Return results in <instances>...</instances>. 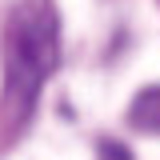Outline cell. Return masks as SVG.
<instances>
[{
  "label": "cell",
  "instance_id": "obj_1",
  "mask_svg": "<svg viewBox=\"0 0 160 160\" xmlns=\"http://www.w3.org/2000/svg\"><path fill=\"white\" fill-rule=\"evenodd\" d=\"M60 64V20L52 0H20L4 28V104L28 116Z\"/></svg>",
  "mask_w": 160,
  "mask_h": 160
},
{
  "label": "cell",
  "instance_id": "obj_2",
  "mask_svg": "<svg viewBox=\"0 0 160 160\" xmlns=\"http://www.w3.org/2000/svg\"><path fill=\"white\" fill-rule=\"evenodd\" d=\"M128 124L144 136H160V84L140 88L128 104Z\"/></svg>",
  "mask_w": 160,
  "mask_h": 160
},
{
  "label": "cell",
  "instance_id": "obj_3",
  "mask_svg": "<svg viewBox=\"0 0 160 160\" xmlns=\"http://www.w3.org/2000/svg\"><path fill=\"white\" fill-rule=\"evenodd\" d=\"M104 160H128V152L120 156V152H116V144H104Z\"/></svg>",
  "mask_w": 160,
  "mask_h": 160
}]
</instances>
